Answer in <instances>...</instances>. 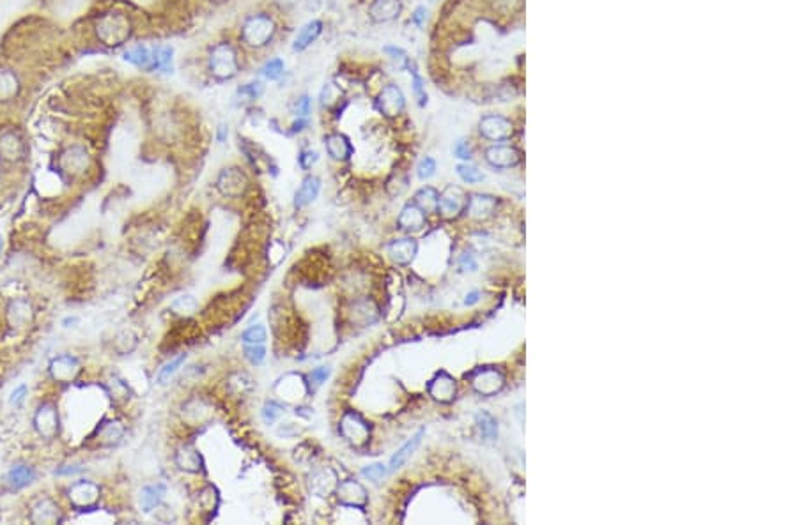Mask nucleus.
<instances>
[{
	"instance_id": "obj_23",
	"label": "nucleus",
	"mask_w": 797,
	"mask_h": 525,
	"mask_svg": "<svg viewBox=\"0 0 797 525\" xmlns=\"http://www.w3.org/2000/svg\"><path fill=\"white\" fill-rule=\"evenodd\" d=\"M403 4L401 0H374L370 4V18L377 23H387L401 15Z\"/></svg>"
},
{
	"instance_id": "obj_32",
	"label": "nucleus",
	"mask_w": 797,
	"mask_h": 525,
	"mask_svg": "<svg viewBox=\"0 0 797 525\" xmlns=\"http://www.w3.org/2000/svg\"><path fill=\"white\" fill-rule=\"evenodd\" d=\"M475 420H477V427H479L482 437L486 439V441H496V439H498L496 420H494V417L491 416L489 413H486V410H482V413L477 414Z\"/></svg>"
},
{
	"instance_id": "obj_39",
	"label": "nucleus",
	"mask_w": 797,
	"mask_h": 525,
	"mask_svg": "<svg viewBox=\"0 0 797 525\" xmlns=\"http://www.w3.org/2000/svg\"><path fill=\"white\" fill-rule=\"evenodd\" d=\"M458 175L461 177L465 183L468 184H477L480 183V181H484V174L479 170L477 167H473V164H468V163H463L458 167Z\"/></svg>"
},
{
	"instance_id": "obj_45",
	"label": "nucleus",
	"mask_w": 797,
	"mask_h": 525,
	"mask_svg": "<svg viewBox=\"0 0 797 525\" xmlns=\"http://www.w3.org/2000/svg\"><path fill=\"white\" fill-rule=\"evenodd\" d=\"M245 356L252 365H261L266 359V349L264 345H246Z\"/></svg>"
},
{
	"instance_id": "obj_19",
	"label": "nucleus",
	"mask_w": 797,
	"mask_h": 525,
	"mask_svg": "<svg viewBox=\"0 0 797 525\" xmlns=\"http://www.w3.org/2000/svg\"><path fill=\"white\" fill-rule=\"evenodd\" d=\"M496 207H498L496 198L491 197V195L477 193L468 197V204H466L465 212L472 219H479V221H482V219L491 218V216L496 212Z\"/></svg>"
},
{
	"instance_id": "obj_36",
	"label": "nucleus",
	"mask_w": 797,
	"mask_h": 525,
	"mask_svg": "<svg viewBox=\"0 0 797 525\" xmlns=\"http://www.w3.org/2000/svg\"><path fill=\"white\" fill-rule=\"evenodd\" d=\"M406 70H410V74L411 78H413V92H415V98L418 99V105L424 106L425 103H427V92H425V85H424V80H422V77L418 74L417 67H415V64L408 63Z\"/></svg>"
},
{
	"instance_id": "obj_24",
	"label": "nucleus",
	"mask_w": 797,
	"mask_h": 525,
	"mask_svg": "<svg viewBox=\"0 0 797 525\" xmlns=\"http://www.w3.org/2000/svg\"><path fill=\"white\" fill-rule=\"evenodd\" d=\"M165 495H167V486H165L163 483L146 485L142 490H140V497H139L140 510H142L144 513H153V511L160 506L161 500L165 499Z\"/></svg>"
},
{
	"instance_id": "obj_5",
	"label": "nucleus",
	"mask_w": 797,
	"mask_h": 525,
	"mask_svg": "<svg viewBox=\"0 0 797 525\" xmlns=\"http://www.w3.org/2000/svg\"><path fill=\"white\" fill-rule=\"evenodd\" d=\"M99 495H101V488H99L98 483L91 481V479H78L66 490L70 504L75 510L80 511L96 507V504L99 503Z\"/></svg>"
},
{
	"instance_id": "obj_40",
	"label": "nucleus",
	"mask_w": 797,
	"mask_h": 525,
	"mask_svg": "<svg viewBox=\"0 0 797 525\" xmlns=\"http://www.w3.org/2000/svg\"><path fill=\"white\" fill-rule=\"evenodd\" d=\"M282 414H284V407H282L280 403H277V401H266V403H264L263 420L266 421L268 424H273Z\"/></svg>"
},
{
	"instance_id": "obj_42",
	"label": "nucleus",
	"mask_w": 797,
	"mask_h": 525,
	"mask_svg": "<svg viewBox=\"0 0 797 525\" xmlns=\"http://www.w3.org/2000/svg\"><path fill=\"white\" fill-rule=\"evenodd\" d=\"M434 174H436V161L429 156L422 157L420 163H418V167H417L418 179L427 181V179H431Z\"/></svg>"
},
{
	"instance_id": "obj_17",
	"label": "nucleus",
	"mask_w": 797,
	"mask_h": 525,
	"mask_svg": "<svg viewBox=\"0 0 797 525\" xmlns=\"http://www.w3.org/2000/svg\"><path fill=\"white\" fill-rule=\"evenodd\" d=\"M486 161L494 168H512L521 161V154L516 147L496 143V145L487 147Z\"/></svg>"
},
{
	"instance_id": "obj_31",
	"label": "nucleus",
	"mask_w": 797,
	"mask_h": 525,
	"mask_svg": "<svg viewBox=\"0 0 797 525\" xmlns=\"http://www.w3.org/2000/svg\"><path fill=\"white\" fill-rule=\"evenodd\" d=\"M438 200H439L438 190H434V188L431 186H425L415 193L413 204H417L418 207L427 214V212L438 211Z\"/></svg>"
},
{
	"instance_id": "obj_2",
	"label": "nucleus",
	"mask_w": 797,
	"mask_h": 525,
	"mask_svg": "<svg viewBox=\"0 0 797 525\" xmlns=\"http://www.w3.org/2000/svg\"><path fill=\"white\" fill-rule=\"evenodd\" d=\"M275 32H277V27H275L273 18L259 13L245 20L241 27V39L250 48H264L271 43Z\"/></svg>"
},
{
	"instance_id": "obj_26",
	"label": "nucleus",
	"mask_w": 797,
	"mask_h": 525,
	"mask_svg": "<svg viewBox=\"0 0 797 525\" xmlns=\"http://www.w3.org/2000/svg\"><path fill=\"white\" fill-rule=\"evenodd\" d=\"M398 226L406 232H418L425 226V212L417 204H408L398 214Z\"/></svg>"
},
{
	"instance_id": "obj_27",
	"label": "nucleus",
	"mask_w": 797,
	"mask_h": 525,
	"mask_svg": "<svg viewBox=\"0 0 797 525\" xmlns=\"http://www.w3.org/2000/svg\"><path fill=\"white\" fill-rule=\"evenodd\" d=\"M321 32H322L321 20H310L308 23H305V25L301 27L300 30H298L296 37H294L293 50L294 51L307 50V48L310 46V44L314 43V41L318 39L319 36H321Z\"/></svg>"
},
{
	"instance_id": "obj_13",
	"label": "nucleus",
	"mask_w": 797,
	"mask_h": 525,
	"mask_svg": "<svg viewBox=\"0 0 797 525\" xmlns=\"http://www.w3.org/2000/svg\"><path fill=\"white\" fill-rule=\"evenodd\" d=\"M376 106L383 115L395 117L403 112L404 106H406V98H404L403 91H401L397 85L388 84L387 87H383V91L377 94Z\"/></svg>"
},
{
	"instance_id": "obj_3",
	"label": "nucleus",
	"mask_w": 797,
	"mask_h": 525,
	"mask_svg": "<svg viewBox=\"0 0 797 525\" xmlns=\"http://www.w3.org/2000/svg\"><path fill=\"white\" fill-rule=\"evenodd\" d=\"M32 427L36 434L44 441H55L61 435L59 408L54 401H43L37 405L32 417Z\"/></svg>"
},
{
	"instance_id": "obj_47",
	"label": "nucleus",
	"mask_w": 797,
	"mask_h": 525,
	"mask_svg": "<svg viewBox=\"0 0 797 525\" xmlns=\"http://www.w3.org/2000/svg\"><path fill=\"white\" fill-rule=\"evenodd\" d=\"M453 154H456L459 160H465V161L472 160V149H470L466 140H459V142L453 145Z\"/></svg>"
},
{
	"instance_id": "obj_44",
	"label": "nucleus",
	"mask_w": 797,
	"mask_h": 525,
	"mask_svg": "<svg viewBox=\"0 0 797 525\" xmlns=\"http://www.w3.org/2000/svg\"><path fill=\"white\" fill-rule=\"evenodd\" d=\"M261 94H263V85L259 82H252V84H246L241 89H238V96L243 101H252V99L259 98Z\"/></svg>"
},
{
	"instance_id": "obj_25",
	"label": "nucleus",
	"mask_w": 797,
	"mask_h": 525,
	"mask_svg": "<svg viewBox=\"0 0 797 525\" xmlns=\"http://www.w3.org/2000/svg\"><path fill=\"white\" fill-rule=\"evenodd\" d=\"M325 147L326 150H328L330 156L337 161L349 160L353 154L351 142H349L348 136H344L342 133H332V135L326 136Z\"/></svg>"
},
{
	"instance_id": "obj_12",
	"label": "nucleus",
	"mask_w": 797,
	"mask_h": 525,
	"mask_svg": "<svg viewBox=\"0 0 797 525\" xmlns=\"http://www.w3.org/2000/svg\"><path fill=\"white\" fill-rule=\"evenodd\" d=\"M6 320L13 329H27L34 322V306L27 297L9 301L6 308Z\"/></svg>"
},
{
	"instance_id": "obj_29",
	"label": "nucleus",
	"mask_w": 797,
	"mask_h": 525,
	"mask_svg": "<svg viewBox=\"0 0 797 525\" xmlns=\"http://www.w3.org/2000/svg\"><path fill=\"white\" fill-rule=\"evenodd\" d=\"M319 191H321V181L318 177H314V175L305 177L301 186L298 188L296 195H294V207L301 209L310 204V202H314L318 198Z\"/></svg>"
},
{
	"instance_id": "obj_55",
	"label": "nucleus",
	"mask_w": 797,
	"mask_h": 525,
	"mask_svg": "<svg viewBox=\"0 0 797 525\" xmlns=\"http://www.w3.org/2000/svg\"><path fill=\"white\" fill-rule=\"evenodd\" d=\"M80 322V318L78 317H71V315H68V317L63 318V328L64 329H70V328H77V324Z\"/></svg>"
},
{
	"instance_id": "obj_35",
	"label": "nucleus",
	"mask_w": 797,
	"mask_h": 525,
	"mask_svg": "<svg viewBox=\"0 0 797 525\" xmlns=\"http://www.w3.org/2000/svg\"><path fill=\"white\" fill-rule=\"evenodd\" d=\"M353 317L358 318V317H363V324H372V322L377 320V308L376 304L372 303V301H360V303L355 304V310H353Z\"/></svg>"
},
{
	"instance_id": "obj_50",
	"label": "nucleus",
	"mask_w": 797,
	"mask_h": 525,
	"mask_svg": "<svg viewBox=\"0 0 797 525\" xmlns=\"http://www.w3.org/2000/svg\"><path fill=\"white\" fill-rule=\"evenodd\" d=\"M328 377H330V368H326V366H319V368L312 370L310 382H314L315 386H321L322 382H326Z\"/></svg>"
},
{
	"instance_id": "obj_18",
	"label": "nucleus",
	"mask_w": 797,
	"mask_h": 525,
	"mask_svg": "<svg viewBox=\"0 0 797 525\" xmlns=\"http://www.w3.org/2000/svg\"><path fill=\"white\" fill-rule=\"evenodd\" d=\"M337 497L342 504L351 507H363L367 504V492L363 485H360L355 479H346L339 483L335 488Z\"/></svg>"
},
{
	"instance_id": "obj_21",
	"label": "nucleus",
	"mask_w": 797,
	"mask_h": 525,
	"mask_svg": "<svg viewBox=\"0 0 797 525\" xmlns=\"http://www.w3.org/2000/svg\"><path fill=\"white\" fill-rule=\"evenodd\" d=\"M123 437H125V428L119 421H105L96 428L94 437L91 439L96 441L99 448H113L123 441Z\"/></svg>"
},
{
	"instance_id": "obj_11",
	"label": "nucleus",
	"mask_w": 797,
	"mask_h": 525,
	"mask_svg": "<svg viewBox=\"0 0 797 525\" xmlns=\"http://www.w3.org/2000/svg\"><path fill=\"white\" fill-rule=\"evenodd\" d=\"M480 135L491 142H505L514 135V126L501 115H486L479 122Z\"/></svg>"
},
{
	"instance_id": "obj_30",
	"label": "nucleus",
	"mask_w": 797,
	"mask_h": 525,
	"mask_svg": "<svg viewBox=\"0 0 797 525\" xmlns=\"http://www.w3.org/2000/svg\"><path fill=\"white\" fill-rule=\"evenodd\" d=\"M422 437H424V430H418L417 435H413V437L410 439V441L406 442V444L403 446L401 449H397V453H395L394 456H391L390 460V467H388V471L394 472L397 471V469H401V467L406 463V460L410 458L411 455L415 453V449L418 448V444L422 442Z\"/></svg>"
},
{
	"instance_id": "obj_9",
	"label": "nucleus",
	"mask_w": 797,
	"mask_h": 525,
	"mask_svg": "<svg viewBox=\"0 0 797 525\" xmlns=\"http://www.w3.org/2000/svg\"><path fill=\"white\" fill-rule=\"evenodd\" d=\"M466 204H468V195L465 190L459 186H446L445 190L439 193L438 200V214L445 219L458 218L461 212H465Z\"/></svg>"
},
{
	"instance_id": "obj_16",
	"label": "nucleus",
	"mask_w": 797,
	"mask_h": 525,
	"mask_svg": "<svg viewBox=\"0 0 797 525\" xmlns=\"http://www.w3.org/2000/svg\"><path fill=\"white\" fill-rule=\"evenodd\" d=\"M36 481V469L29 463H13L4 476V483L11 492H20Z\"/></svg>"
},
{
	"instance_id": "obj_41",
	"label": "nucleus",
	"mask_w": 797,
	"mask_h": 525,
	"mask_svg": "<svg viewBox=\"0 0 797 525\" xmlns=\"http://www.w3.org/2000/svg\"><path fill=\"white\" fill-rule=\"evenodd\" d=\"M384 474H387V467L383 463H370V465H365L362 469L363 478L372 483H377L379 479H383Z\"/></svg>"
},
{
	"instance_id": "obj_15",
	"label": "nucleus",
	"mask_w": 797,
	"mask_h": 525,
	"mask_svg": "<svg viewBox=\"0 0 797 525\" xmlns=\"http://www.w3.org/2000/svg\"><path fill=\"white\" fill-rule=\"evenodd\" d=\"M307 382L301 375L298 373H287L286 377H282L275 386V393L282 396L286 401H300L307 396Z\"/></svg>"
},
{
	"instance_id": "obj_54",
	"label": "nucleus",
	"mask_w": 797,
	"mask_h": 525,
	"mask_svg": "<svg viewBox=\"0 0 797 525\" xmlns=\"http://www.w3.org/2000/svg\"><path fill=\"white\" fill-rule=\"evenodd\" d=\"M425 15H427V11H425V8H418V9H417V11H415L413 18H411V20H413V22H415V23H417V25H418V27H420V25H422V23H424V20H425Z\"/></svg>"
},
{
	"instance_id": "obj_34",
	"label": "nucleus",
	"mask_w": 797,
	"mask_h": 525,
	"mask_svg": "<svg viewBox=\"0 0 797 525\" xmlns=\"http://www.w3.org/2000/svg\"><path fill=\"white\" fill-rule=\"evenodd\" d=\"M197 299L194 296H190V294L180 296L170 303V310L176 315H180V317H190V315H194L197 311Z\"/></svg>"
},
{
	"instance_id": "obj_22",
	"label": "nucleus",
	"mask_w": 797,
	"mask_h": 525,
	"mask_svg": "<svg viewBox=\"0 0 797 525\" xmlns=\"http://www.w3.org/2000/svg\"><path fill=\"white\" fill-rule=\"evenodd\" d=\"M387 249H388V255L391 257V260H394L395 264H398V266H408V264L413 262L418 246L415 239L406 238V239H395V241H391Z\"/></svg>"
},
{
	"instance_id": "obj_43",
	"label": "nucleus",
	"mask_w": 797,
	"mask_h": 525,
	"mask_svg": "<svg viewBox=\"0 0 797 525\" xmlns=\"http://www.w3.org/2000/svg\"><path fill=\"white\" fill-rule=\"evenodd\" d=\"M27 394H29V386H27V384H18V386L11 391V394H9V405L15 408H22L27 400Z\"/></svg>"
},
{
	"instance_id": "obj_52",
	"label": "nucleus",
	"mask_w": 797,
	"mask_h": 525,
	"mask_svg": "<svg viewBox=\"0 0 797 525\" xmlns=\"http://www.w3.org/2000/svg\"><path fill=\"white\" fill-rule=\"evenodd\" d=\"M459 266H461L463 271H475L477 269V262L473 260L472 255H468V253H466V255H463Z\"/></svg>"
},
{
	"instance_id": "obj_48",
	"label": "nucleus",
	"mask_w": 797,
	"mask_h": 525,
	"mask_svg": "<svg viewBox=\"0 0 797 525\" xmlns=\"http://www.w3.org/2000/svg\"><path fill=\"white\" fill-rule=\"evenodd\" d=\"M318 160H319V154L315 153V150H303L300 156V167L303 168V170H308V168H312L315 163H318Z\"/></svg>"
},
{
	"instance_id": "obj_10",
	"label": "nucleus",
	"mask_w": 797,
	"mask_h": 525,
	"mask_svg": "<svg viewBox=\"0 0 797 525\" xmlns=\"http://www.w3.org/2000/svg\"><path fill=\"white\" fill-rule=\"evenodd\" d=\"M29 520L36 525L61 524V521L64 520V514L63 511H61L59 504L55 503L51 497L43 495V497H37V499L32 500V504H30Z\"/></svg>"
},
{
	"instance_id": "obj_4",
	"label": "nucleus",
	"mask_w": 797,
	"mask_h": 525,
	"mask_svg": "<svg viewBox=\"0 0 797 525\" xmlns=\"http://www.w3.org/2000/svg\"><path fill=\"white\" fill-rule=\"evenodd\" d=\"M472 387L480 396H494L505 387V375L496 366H482L470 375Z\"/></svg>"
},
{
	"instance_id": "obj_53",
	"label": "nucleus",
	"mask_w": 797,
	"mask_h": 525,
	"mask_svg": "<svg viewBox=\"0 0 797 525\" xmlns=\"http://www.w3.org/2000/svg\"><path fill=\"white\" fill-rule=\"evenodd\" d=\"M227 136H229V126L220 124L218 129H216V138H218L220 143H223L227 140Z\"/></svg>"
},
{
	"instance_id": "obj_56",
	"label": "nucleus",
	"mask_w": 797,
	"mask_h": 525,
	"mask_svg": "<svg viewBox=\"0 0 797 525\" xmlns=\"http://www.w3.org/2000/svg\"><path fill=\"white\" fill-rule=\"evenodd\" d=\"M465 303L468 304V306L479 303V292H472V294H468V296H466V299H465Z\"/></svg>"
},
{
	"instance_id": "obj_33",
	"label": "nucleus",
	"mask_w": 797,
	"mask_h": 525,
	"mask_svg": "<svg viewBox=\"0 0 797 525\" xmlns=\"http://www.w3.org/2000/svg\"><path fill=\"white\" fill-rule=\"evenodd\" d=\"M188 356L187 354H180L177 358L170 359L168 363H165L163 366L160 368V372H158L156 375V380L158 384H161V386H165V384L170 382V379H172L174 375H176L177 372H180L181 366L184 365V361H187Z\"/></svg>"
},
{
	"instance_id": "obj_51",
	"label": "nucleus",
	"mask_w": 797,
	"mask_h": 525,
	"mask_svg": "<svg viewBox=\"0 0 797 525\" xmlns=\"http://www.w3.org/2000/svg\"><path fill=\"white\" fill-rule=\"evenodd\" d=\"M82 471H84V465L73 463V465H63L59 469H55V476H75L80 474Z\"/></svg>"
},
{
	"instance_id": "obj_8",
	"label": "nucleus",
	"mask_w": 797,
	"mask_h": 525,
	"mask_svg": "<svg viewBox=\"0 0 797 525\" xmlns=\"http://www.w3.org/2000/svg\"><path fill=\"white\" fill-rule=\"evenodd\" d=\"M216 188H218V191L223 197L239 198L249 190V177L238 167L223 168L220 171L218 179H216Z\"/></svg>"
},
{
	"instance_id": "obj_49",
	"label": "nucleus",
	"mask_w": 797,
	"mask_h": 525,
	"mask_svg": "<svg viewBox=\"0 0 797 525\" xmlns=\"http://www.w3.org/2000/svg\"><path fill=\"white\" fill-rule=\"evenodd\" d=\"M312 106H310V98L308 96H303L301 99H298L296 103V117L298 119H303V121H307L308 113H310Z\"/></svg>"
},
{
	"instance_id": "obj_14",
	"label": "nucleus",
	"mask_w": 797,
	"mask_h": 525,
	"mask_svg": "<svg viewBox=\"0 0 797 525\" xmlns=\"http://www.w3.org/2000/svg\"><path fill=\"white\" fill-rule=\"evenodd\" d=\"M429 396L438 403H450L458 393V382L446 372L436 373L427 386Z\"/></svg>"
},
{
	"instance_id": "obj_46",
	"label": "nucleus",
	"mask_w": 797,
	"mask_h": 525,
	"mask_svg": "<svg viewBox=\"0 0 797 525\" xmlns=\"http://www.w3.org/2000/svg\"><path fill=\"white\" fill-rule=\"evenodd\" d=\"M384 51H387V53L394 58L395 63L398 64V67H404V70H406L408 63H410V57L406 55V51L401 50V48L397 46H384Z\"/></svg>"
},
{
	"instance_id": "obj_1",
	"label": "nucleus",
	"mask_w": 797,
	"mask_h": 525,
	"mask_svg": "<svg viewBox=\"0 0 797 525\" xmlns=\"http://www.w3.org/2000/svg\"><path fill=\"white\" fill-rule=\"evenodd\" d=\"M209 71L216 80H232L239 73V60L234 46L229 43H218L209 51Z\"/></svg>"
},
{
	"instance_id": "obj_6",
	"label": "nucleus",
	"mask_w": 797,
	"mask_h": 525,
	"mask_svg": "<svg viewBox=\"0 0 797 525\" xmlns=\"http://www.w3.org/2000/svg\"><path fill=\"white\" fill-rule=\"evenodd\" d=\"M339 432L355 448H362L370 439L369 423L358 413H353V410H349V413H346L342 416L339 424Z\"/></svg>"
},
{
	"instance_id": "obj_28",
	"label": "nucleus",
	"mask_w": 797,
	"mask_h": 525,
	"mask_svg": "<svg viewBox=\"0 0 797 525\" xmlns=\"http://www.w3.org/2000/svg\"><path fill=\"white\" fill-rule=\"evenodd\" d=\"M337 476L332 469H322L318 471L310 478V490L319 497H328L337 488Z\"/></svg>"
},
{
	"instance_id": "obj_20",
	"label": "nucleus",
	"mask_w": 797,
	"mask_h": 525,
	"mask_svg": "<svg viewBox=\"0 0 797 525\" xmlns=\"http://www.w3.org/2000/svg\"><path fill=\"white\" fill-rule=\"evenodd\" d=\"M174 462H176L177 469L190 472V474H197L204 469V460L194 444H183L181 448H177Z\"/></svg>"
},
{
	"instance_id": "obj_37",
	"label": "nucleus",
	"mask_w": 797,
	"mask_h": 525,
	"mask_svg": "<svg viewBox=\"0 0 797 525\" xmlns=\"http://www.w3.org/2000/svg\"><path fill=\"white\" fill-rule=\"evenodd\" d=\"M241 339L245 345H264L266 343V329L261 324L252 325L243 332Z\"/></svg>"
},
{
	"instance_id": "obj_38",
	"label": "nucleus",
	"mask_w": 797,
	"mask_h": 525,
	"mask_svg": "<svg viewBox=\"0 0 797 525\" xmlns=\"http://www.w3.org/2000/svg\"><path fill=\"white\" fill-rule=\"evenodd\" d=\"M261 74L270 82L278 80L284 74V60L282 58H271V60H268L263 66V70H261Z\"/></svg>"
},
{
	"instance_id": "obj_57",
	"label": "nucleus",
	"mask_w": 797,
	"mask_h": 525,
	"mask_svg": "<svg viewBox=\"0 0 797 525\" xmlns=\"http://www.w3.org/2000/svg\"><path fill=\"white\" fill-rule=\"evenodd\" d=\"M2 248H4V239H2V235H0V253H2Z\"/></svg>"
},
{
	"instance_id": "obj_7",
	"label": "nucleus",
	"mask_w": 797,
	"mask_h": 525,
	"mask_svg": "<svg viewBox=\"0 0 797 525\" xmlns=\"http://www.w3.org/2000/svg\"><path fill=\"white\" fill-rule=\"evenodd\" d=\"M80 372L82 363L73 354L55 356L50 361V365H48V375H50V379L57 384H63V386L75 382L78 379V375H80Z\"/></svg>"
}]
</instances>
